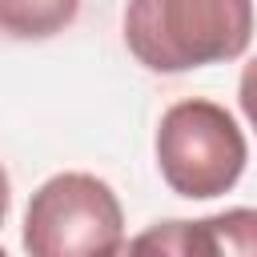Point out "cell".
Here are the masks:
<instances>
[{
  "label": "cell",
  "instance_id": "obj_1",
  "mask_svg": "<svg viewBox=\"0 0 257 257\" xmlns=\"http://www.w3.org/2000/svg\"><path fill=\"white\" fill-rule=\"evenodd\" d=\"M253 40V0H128L124 44L153 72L237 60Z\"/></svg>",
  "mask_w": 257,
  "mask_h": 257
},
{
  "label": "cell",
  "instance_id": "obj_2",
  "mask_svg": "<svg viewBox=\"0 0 257 257\" xmlns=\"http://www.w3.org/2000/svg\"><path fill=\"white\" fill-rule=\"evenodd\" d=\"M245 157V133L213 100H177L157 124V165L177 197L209 201L229 193Z\"/></svg>",
  "mask_w": 257,
  "mask_h": 257
},
{
  "label": "cell",
  "instance_id": "obj_3",
  "mask_svg": "<svg viewBox=\"0 0 257 257\" xmlns=\"http://www.w3.org/2000/svg\"><path fill=\"white\" fill-rule=\"evenodd\" d=\"M124 241L116 193L92 173L48 177L24 213L28 257H112Z\"/></svg>",
  "mask_w": 257,
  "mask_h": 257
},
{
  "label": "cell",
  "instance_id": "obj_4",
  "mask_svg": "<svg viewBox=\"0 0 257 257\" xmlns=\"http://www.w3.org/2000/svg\"><path fill=\"white\" fill-rule=\"evenodd\" d=\"M112 257H217V237L209 217L201 221H161L120 241Z\"/></svg>",
  "mask_w": 257,
  "mask_h": 257
},
{
  "label": "cell",
  "instance_id": "obj_5",
  "mask_svg": "<svg viewBox=\"0 0 257 257\" xmlns=\"http://www.w3.org/2000/svg\"><path fill=\"white\" fill-rule=\"evenodd\" d=\"M80 0H0V32L16 40H44L76 20Z\"/></svg>",
  "mask_w": 257,
  "mask_h": 257
},
{
  "label": "cell",
  "instance_id": "obj_6",
  "mask_svg": "<svg viewBox=\"0 0 257 257\" xmlns=\"http://www.w3.org/2000/svg\"><path fill=\"white\" fill-rule=\"evenodd\" d=\"M217 257H257V209H225L209 217Z\"/></svg>",
  "mask_w": 257,
  "mask_h": 257
},
{
  "label": "cell",
  "instance_id": "obj_7",
  "mask_svg": "<svg viewBox=\"0 0 257 257\" xmlns=\"http://www.w3.org/2000/svg\"><path fill=\"white\" fill-rule=\"evenodd\" d=\"M237 100H241V112H245V120L257 128V56H253V60L245 64V72H241Z\"/></svg>",
  "mask_w": 257,
  "mask_h": 257
},
{
  "label": "cell",
  "instance_id": "obj_8",
  "mask_svg": "<svg viewBox=\"0 0 257 257\" xmlns=\"http://www.w3.org/2000/svg\"><path fill=\"white\" fill-rule=\"evenodd\" d=\"M4 217H8V173L0 165V225H4Z\"/></svg>",
  "mask_w": 257,
  "mask_h": 257
},
{
  "label": "cell",
  "instance_id": "obj_9",
  "mask_svg": "<svg viewBox=\"0 0 257 257\" xmlns=\"http://www.w3.org/2000/svg\"><path fill=\"white\" fill-rule=\"evenodd\" d=\"M0 257H8V253H4V249H0Z\"/></svg>",
  "mask_w": 257,
  "mask_h": 257
}]
</instances>
